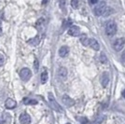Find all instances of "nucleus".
I'll use <instances>...</instances> for the list:
<instances>
[{
    "label": "nucleus",
    "instance_id": "nucleus-7",
    "mask_svg": "<svg viewBox=\"0 0 125 124\" xmlns=\"http://www.w3.org/2000/svg\"><path fill=\"white\" fill-rule=\"evenodd\" d=\"M62 103H64L66 106H72V105L75 104V101H74L72 98H70L66 94H64L62 97Z\"/></svg>",
    "mask_w": 125,
    "mask_h": 124
},
{
    "label": "nucleus",
    "instance_id": "nucleus-10",
    "mask_svg": "<svg viewBox=\"0 0 125 124\" xmlns=\"http://www.w3.org/2000/svg\"><path fill=\"white\" fill-rule=\"evenodd\" d=\"M89 46L91 47L93 50L94 51H99L100 50V45L99 43L97 42L96 39H94V38H90V42H89Z\"/></svg>",
    "mask_w": 125,
    "mask_h": 124
},
{
    "label": "nucleus",
    "instance_id": "nucleus-13",
    "mask_svg": "<svg viewBox=\"0 0 125 124\" xmlns=\"http://www.w3.org/2000/svg\"><path fill=\"white\" fill-rule=\"evenodd\" d=\"M58 75L61 78H65L67 75V69L65 67H60L58 70Z\"/></svg>",
    "mask_w": 125,
    "mask_h": 124
},
{
    "label": "nucleus",
    "instance_id": "nucleus-26",
    "mask_svg": "<svg viewBox=\"0 0 125 124\" xmlns=\"http://www.w3.org/2000/svg\"><path fill=\"white\" fill-rule=\"evenodd\" d=\"M2 33V28H1V21H0V34Z\"/></svg>",
    "mask_w": 125,
    "mask_h": 124
},
{
    "label": "nucleus",
    "instance_id": "nucleus-12",
    "mask_svg": "<svg viewBox=\"0 0 125 124\" xmlns=\"http://www.w3.org/2000/svg\"><path fill=\"white\" fill-rule=\"evenodd\" d=\"M5 105H6V107H7V108L12 109V108H14L16 105H17V103H16L13 99L9 98L5 102Z\"/></svg>",
    "mask_w": 125,
    "mask_h": 124
},
{
    "label": "nucleus",
    "instance_id": "nucleus-6",
    "mask_svg": "<svg viewBox=\"0 0 125 124\" xmlns=\"http://www.w3.org/2000/svg\"><path fill=\"white\" fill-rule=\"evenodd\" d=\"M80 34V30L78 26L72 25L70 26V28L68 29V35L71 36H78Z\"/></svg>",
    "mask_w": 125,
    "mask_h": 124
},
{
    "label": "nucleus",
    "instance_id": "nucleus-17",
    "mask_svg": "<svg viewBox=\"0 0 125 124\" xmlns=\"http://www.w3.org/2000/svg\"><path fill=\"white\" fill-rule=\"evenodd\" d=\"M23 103H25V104H37V102L36 100H29V99H24V101H23Z\"/></svg>",
    "mask_w": 125,
    "mask_h": 124
},
{
    "label": "nucleus",
    "instance_id": "nucleus-15",
    "mask_svg": "<svg viewBox=\"0 0 125 124\" xmlns=\"http://www.w3.org/2000/svg\"><path fill=\"white\" fill-rule=\"evenodd\" d=\"M113 13H114V10H113L112 8H110V7H106V9H105V10H104L103 16H104V17H108V16H110L111 14H113Z\"/></svg>",
    "mask_w": 125,
    "mask_h": 124
},
{
    "label": "nucleus",
    "instance_id": "nucleus-18",
    "mask_svg": "<svg viewBox=\"0 0 125 124\" xmlns=\"http://www.w3.org/2000/svg\"><path fill=\"white\" fill-rule=\"evenodd\" d=\"M100 62H102L103 63H105V62H107V58H106V56L104 55V53L100 54Z\"/></svg>",
    "mask_w": 125,
    "mask_h": 124
},
{
    "label": "nucleus",
    "instance_id": "nucleus-4",
    "mask_svg": "<svg viewBox=\"0 0 125 124\" xmlns=\"http://www.w3.org/2000/svg\"><path fill=\"white\" fill-rule=\"evenodd\" d=\"M125 45V38L123 37H120V38H118L116 39L113 43V49H114L116 52H120L123 48H124Z\"/></svg>",
    "mask_w": 125,
    "mask_h": 124
},
{
    "label": "nucleus",
    "instance_id": "nucleus-8",
    "mask_svg": "<svg viewBox=\"0 0 125 124\" xmlns=\"http://www.w3.org/2000/svg\"><path fill=\"white\" fill-rule=\"evenodd\" d=\"M20 122L21 124H30L31 122V118L27 113H22L20 116Z\"/></svg>",
    "mask_w": 125,
    "mask_h": 124
},
{
    "label": "nucleus",
    "instance_id": "nucleus-20",
    "mask_svg": "<svg viewBox=\"0 0 125 124\" xmlns=\"http://www.w3.org/2000/svg\"><path fill=\"white\" fill-rule=\"evenodd\" d=\"M4 62H5V57L4 55L0 54V66H2L4 64Z\"/></svg>",
    "mask_w": 125,
    "mask_h": 124
},
{
    "label": "nucleus",
    "instance_id": "nucleus-23",
    "mask_svg": "<svg viewBox=\"0 0 125 124\" xmlns=\"http://www.w3.org/2000/svg\"><path fill=\"white\" fill-rule=\"evenodd\" d=\"M90 1H91V3H92V4H97L99 0H90Z\"/></svg>",
    "mask_w": 125,
    "mask_h": 124
},
{
    "label": "nucleus",
    "instance_id": "nucleus-27",
    "mask_svg": "<svg viewBox=\"0 0 125 124\" xmlns=\"http://www.w3.org/2000/svg\"><path fill=\"white\" fill-rule=\"evenodd\" d=\"M122 94H123V97H124V98H125V91H124V92H123V93H122Z\"/></svg>",
    "mask_w": 125,
    "mask_h": 124
},
{
    "label": "nucleus",
    "instance_id": "nucleus-22",
    "mask_svg": "<svg viewBox=\"0 0 125 124\" xmlns=\"http://www.w3.org/2000/svg\"><path fill=\"white\" fill-rule=\"evenodd\" d=\"M34 65H35V71L37 72V71H38V61H37V60H35Z\"/></svg>",
    "mask_w": 125,
    "mask_h": 124
},
{
    "label": "nucleus",
    "instance_id": "nucleus-1",
    "mask_svg": "<svg viewBox=\"0 0 125 124\" xmlns=\"http://www.w3.org/2000/svg\"><path fill=\"white\" fill-rule=\"evenodd\" d=\"M104 30H105V34L108 36H114L117 32V24L113 20H109L106 21L105 26H104Z\"/></svg>",
    "mask_w": 125,
    "mask_h": 124
},
{
    "label": "nucleus",
    "instance_id": "nucleus-14",
    "mask_svg": "<svg viewBox=\"0 0 125 124\" xmlns=\"http://www.w3.org/2000/svg\"><path fill=\"white\" fill-rule=\"evenodd\" d=\"M80 42L83 46H89V42H90V38L87 37L86 35H81L80 36Z\"/></svg>",
    "mask_w": 125,
    "mask_h": 124
},
{
    "label": "nucleus",
    "instance_id": "nucleus-3",
    "mask_svg": "<svg viewBox=\"0 0 125 124\" xmlns=\"http://www.w3.org/2000/svg\"><path fill=\"white\" fill-rule=\"evenodd\" d=\"M105 9H106V4H105L104 1H102V2H100V3H98L97 5L95 6V8H94V14L96 16H102L104 14Z\"/></svg>",
    "mask_w": 125,
    "mask_h": 124
},
{
    "label": "nucleus",
    "instance_id": "nucleus-2",
    "mask_svg": "<svg viewBox=\"0 0 125 124\" xmlns=\"http://www.w3.org/2000/svg\"><path fill=\"white\" fill-rule=\"evenodd\" d=\"M49 103H50V105L52 106V108L53 110H55V111H57V112H60V113H62V106L59 104V103L56 102V100L54 98V96L52 95V93H49Z\"/></svg>",
    "mask_w": 125,
    "mask_h": 124
},
{
    "label": "nucleus",
    "instance_id": "nucleus-24",
    "mask_svg": "<svg viewBox=\"0 0 125 124\" xmlns=\"http://www.w3.org/2000/svg\"><path fill=\"white\" fill-rule=\"evenodd\" d=\"M121 58H122V61H124V62H125V50H124V52H122V55H121Z\"/></svg>",
    "mask_w": 125,
    "mask_h": 124
},
{
    "label": "nucleus",
    "instance_id": "nucleus-25",
    "mask_svg": "<svg viewBox=\"0 0 125 124\" xmlns=\"http://www.w3.org/2000/svg\"><path fill=\"white\" fill-rule=\"evenodd\" d=\"M48 2H49V0H43V2H42V4H43V5H45V4H47Z\"/></svg>",
    "mask_w": 125,
    "mask_h": 124
},
{
    "label": "nucleus",
    "instance_id": "nucleus-28",
    "mask_svg": "<svg viewBox=\"0 0 125 124\" xmlns=\"http://www.w3.org/2000/svg\"><path fill=\"white\" fill-rule=\"evenodd\" d=\"M66 124H70V123H66Z\"/></svg>",
    "mask_w": 125,
    "mask_h": 124
},
{
    "label": "nucleus",
    "instance_id": "nucleus-19",
    "mask_svg": "<svg viewBox=\"0 0 125 124\" xmlns=\"http://www.w3.org/2000/svg\"><path fill=\"white\" fill-rule=\"evenodd\" d=\"M71 6L73 9H78V0H71Z\"/></svg>",
    "mask_w": 125,
    "mask_h": 124
},
{
    "label": "nucleus",
    "instance_id": "nucleus-9",
    "mask_svg": "<svg viewBox=\"0 0 125 124\" xmlns=\"http://www.w3.org/2000/svg\"><path fill=\"white\" fill-rule=\"evenodd\" d=\"M109 82V74L107 72H104L101 76V84L103 87H106Z\"/></svg>",
    "mask_w": 125,
    "mask_h": 124
},
{
    "label": "nucleus",
    "instance_id": "nucleus-5",
    "mask_svg": "<svg viewBox=\"0 0 125 124\" xmlns=\"http://www.w3.org/2000/svg\"><path fill=\"white\" fill-rule=\"evenodd\" d=\"M20 77L23 81H28L32 77V72L29 68H22L20 72Z\"/></svg>",
    "mask_w": 125,
    "mask_h": 124
},
{
    "label": "nucleus",
    "instance_id": "nucleus-16",
    "mask_svg": "<svg viewBox=\"0 0 125 124\" xmlns=\"http://www.w3.org/2000/svg\"><path fill=\"white\" fill-rule=\"evenodd\" d=\"M48 78H49V75H48L47 71H43L41 74V83L42 84H45L48 81Z\"/></svg>",
    "mask_w": 125,
    "mask_h": 124
},
{
    "label": "nucleus",
    "instance_id": "nucleus-21",
    "mask_svg": "<svg viewBox=\"0 0 125 124\" xmlns=\"http://www.w3.org/2000/svg\"><path fill=\"white\" fill-rule=\"evenodd\" d=\"M78 120L81 122L82 124H87L88 123V119H86V118H79L78 119Z\"/></svg>",
    "mask_w": 125,
    "mask_h": 124
},
{
    "label": "nucleus",
    "instance_id": "nucleus-11",
    "mask_svg": "<svg viewBox=\"0 0 125 124\" xmlns=\"http://www.w3.org/2000/svg\"><path fill=\"white\" fill-rule=\"evenodd\" d=\"M68 53H69V48L67 46H62L60 48V50H59V55L61 57L64 58V57L67 56Z\"/></svg>",
    "mask_w": 125,
    "mask_h": 124
}]
</instances>
